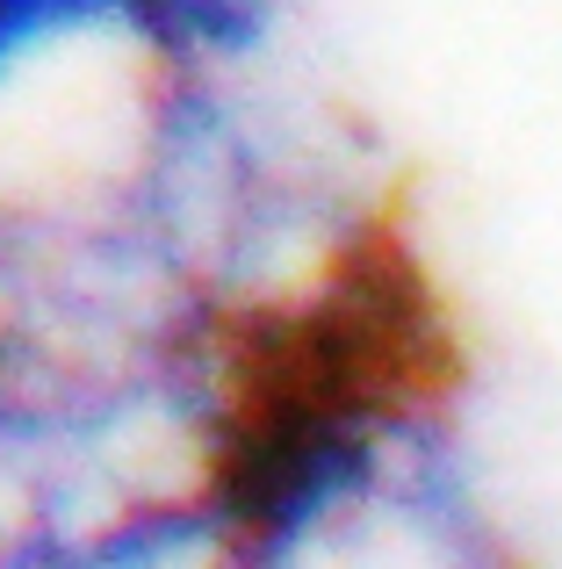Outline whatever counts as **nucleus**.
<instances>
[{"instance_id":"f257e3e1","label":"nucleus","mask_w":562,"mask_h":569,"mask_svg":"<svg viewBox=\"0 0 562 569\" xmlns=\"http://www.w3.org/2000/svg\"><path fill=\"white\" fill-rule=\"evenodd\" d=\"M239 569H498L425 440L339 469L239 548Z\"/></svg>"}]
</instances>
